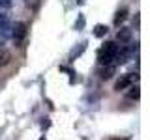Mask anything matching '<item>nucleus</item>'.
Instances as JSON below:
<instances>
[{"label": "nucleus", "mask_w": 150, "mask_h": 140, "mask_svg": "<svg viewBox=\"0 0 150 140\" xmlns=\"http://www.w3.org/2000/svg\"><path fill=\"white\" fill-rule=\"evenodd\" d=\"M40 140H45V136H41V138H40Z\"/></svg>", "instance_id": "2eb2a0df"}, {"label": "nucleus", "mask_w": 150, "mask_h": 140, "mask_svg": "<svg viewBox=\"0 0 150 140\" xmlns=\"http://www.w3.org/2000/svg\"><path fill=\"white\" fill-rule=\"evenodd\" d=\"M86 41H83V43H79L77 45V49H73L71 52H69V60H75V58H79V56H81L83 52H84V49H86Z\"/></svg>", "instance_id": "423d86ee"}, {"label": "nucleus", "mask_w": 150, "mask_h": 140, "mask_svg": "<svg viewBox=\"0 0 150 140\" xmlns=\"http://www.w3.org/2000/svg\"><path fill=\"white\" fill-rule=\"evenodd\" d=\"M129 97H131V99H139V88H131Z\"/></svg>", "instance_id": "9b49d317"}, {"label": "nucleus", "mask_w": 150, "mask_h": 140, "mask_svg": "<svg viewBox=\"0 0 150 140\" xmlns=\"http://www.w3.org/2000/svg\"><path fill=\"white\" fill-rule=\"evenodd\" d=\"M11 37H13V41L19 45V43H23V39L26 37V24L25 22H15L11 28Z\"/></svg>", "instance_id": "f03ea898"}, {"label": "nucleus", "mask_w": 150, "mask_h": 140, "mask_svg": "<svg viewBox=\"0 0 150 140\" xmlns=\"http://www.w3.org/2000/svg\"><path fill=\"white\" fill-rule=\"evenodd\" d=\"M131 82H133V75H122L118 80H116V84H115V90H116V92L126 90V88H128Z\"/></svg>", "instance_id": "7ed1b4c3"}, {"label": "nucleus", "mask_w": 150, "mask_h": 140, "mask_svg": "<svg viewBox=\"0 0 150 140\" xmlns=\"http://www.w3.org/2000/svg\"><path fill=\"white\" fill-rule=\"evenodd\" d=\"M116 39L120 41V43H128V41L131 39V30L126 26H122L118 32H116Z\"/></svg>", "instance_id": "20e7f679"}, {"label": "nucleus", "mask_w": 150, "mask_h": 140, "mask_svg": "<svg viewBox=\"0 0 150 140\" xmlns=\"http://www.w3.org/2000/svg\"><path fill=\"white\" fill-rule=\"evenodd\" d=\"M83 26H84V17H83V15H79L77 22H75V30H81Z\"/></svg>", "instance_id": "9d476101"}, {"label": "nucleus", "mask_w": 150, "mask_h": 140, "mask_svg": "<svg viewBox=\"0 0 150 140\" xmlns=\"http://www.w3.org/2000/svg\"><path fill=\"white\" fill-rule=\"evenodd\" d=\"M105 34H107V26L105 24H96L94 26V36L96 37H103Z\"/></svg>", "instance_id": "1a4fd4ad"}, {"label": "nucleus", "mask_w": 150, "mask_h": 140, "mask_svg": "<svg viewBox=\"0 0 150 140\" xmlns=\"http://www.w3.org/2000/svg\"><path fill=\"white\" fill-rule=\"evenodd\" d=\"M120 47L115 43V41H107L105 45H101V49L98 50V62L100 65H109L115 62V56L118 52Z\"/></svg>", "instance_id": "f257e3e1"}, {"label": "nucleus", "mask_w": 150, "mask_h": 140, "mask_svg": "<svg viewBox=\"0 0 150 140\" xmlns=\"http://www.w3.org/2000/svg\"><path fill=\"white\" fill-rule=\"evenodd\" d=\"M4 24H8V21H6V17H4V15H0V26H4Z\"/></svg>", "instance_id": "ddd939ff"}, {"label": "nucleus", "mask_w": 150, "mask_h": 140, "mask_svg": "<svg viewBox=\"0 0 150 140\" xmlns=\"http://www.w3.org/2000/svg\"><path fill=\"white\" fill-rule=\"evenodd\" d=\"M11 6V0H0V8H9Z\"/></svg>", "instance_id": "f8f14e48"}, {"label": "nucleus", "mask_w": 150, "mask_h": 140, "mask_svg": "<svg viewBox=\"0 0 150 140\" xmlns=\"http://www.w3.org/2000/svg\"><path fill=\"white\" fill-rule=\"evenodd\" d=\"M9 60H11V54H9V50H8L4 45H0V65L9 64Z\"/></svg>", "instance_id": "0eeeda50"}, {"label": "nucleus", "mask_w": 150, "mask_h": 140, "mask_svg": "<svg viewBox=\"0 0 150 140\" xmlns=\"http://www.w3.org/2000/svg\"><path fill=\"white\" fill-rule=\"evenodd\" d=\"M77 4H84V0H77Z\"/></svg>", "instance_id": "4468645a"}, {"label": "nucleus", "mask_w": 150, "mask_h": 140, "mask_svg": "<svg viewBox=\"0 0 150 140\" xmlns=\"http://www.w3.org/2000/svg\"><path fill=\"white\" fill-rule=\"evenodd\" d=\"M126 15H128V9H126V8L118 9V11H116V17H115V26H120V22H124Z\"/></svg>", "instance_id": "6e6552de"}, {"label": "nucleus", "mask_w": 150, "mask_h": 140, "mask_svg": "<svg viewBox=\"0 0 150 140\" xmlns=\"http://www.w3.org/2000/svg\"><path fill=\"white\" fill-rule=\"evenodd\" d=\"M115 75V65L109 64V65H101V69H100V77L103 78V80H109V78Z\"/></svg>", "instance_id": "39448f33"}]
</instances>
